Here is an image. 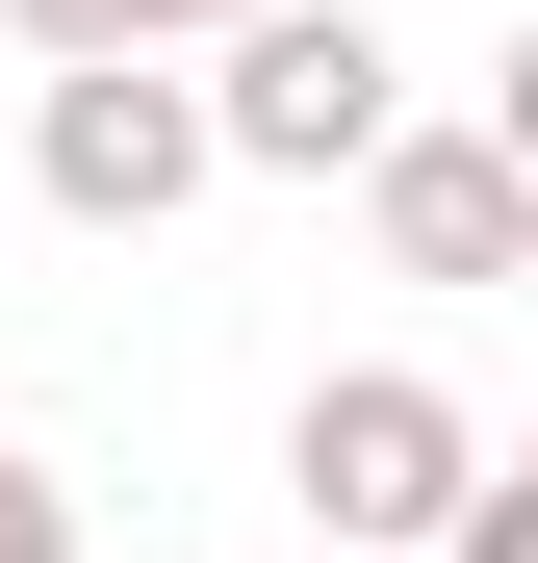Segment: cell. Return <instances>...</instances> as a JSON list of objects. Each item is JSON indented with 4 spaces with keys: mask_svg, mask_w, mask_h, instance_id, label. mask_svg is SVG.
<instances>
[{
    "mask_svg": "<svg viewBox=\"0 0 538 563\" xmlns=\"http://www.w3.org/2000/svg\"><path fill=\"white\" fill-rule=\"evenodd\" d=\"M385 129H410V52L359 0H231L206 26V154L231 179H359Z\"/></svg>",
    "mask_w": 538,
    "mask_h": 563,
    "instance_id": "1",
    "label": "cell"
},
{
    "mask_svg": "<svg viewBox=\"0 0 538 563\" xmlns=\"http://www.w3.org/2000/svg\"><path fill=\"white\" fill-rule=\"evenodd\" d=\"M462 461H487V410L436 385V358H333V385L283 410V487H308V538H333V563H436Z\"/></svg>",
    "mask_w": 538,
    "mask_h": 563,
    "instance_id": "2",
    "label": "cell"
},
{
    "mask_svg": "<svg viewBox=\"0 0 538 563\" xmlns=\"http://www.w3.org/2000/svg\"><path fill=\"white\" fill-rule=\"evenodd\" d=\"M206 77L179 52H26V206H77V231H179L206 206Z\"/></svg>",
    "mask_w": 538,
    "mask_h": 563,
    "instance_id": "3",
    "label": "cell"
},
{
    "mask_svg": "<svg viewBox=\"0 0 538 563\" xmlns=\"http://www.w3.org/2000/svg\"><path fill=\"white\" fill-rule=\"evenodd\" d=\"M359 231H385L410 282H538V154L513 129H385L359 154Z\"/></svg>",
    "mask_w": 538,
    "mask_h": 563,
    "instance_id": "4",
    "label": "cell"
},
{
    "mask_svg": "<svg viewBox=\"0 0 538 563\" xmlns=\"http://www.w3.org/2000/svg\"><path fill=\"white\" fill-rule=\"evenodd\" d=\"M0 26H26V52H206L231 0H0Z\"/></svg>",
    "mask_w": 538,
    "mask_h": 563,
    "instance_id": "5",
    "label": "cell"
},
{
    "mask_svg": "<svg viewBox=\"0 0 538 563\" xmlns=\"http://www.w3.org/2000/svg\"><path fill=\"white\" fill-rule=\"evenodd\" d=\"M0 563H77V487H52L26 435H0Z\"/></svg>",
    "mask_w": 538,
    "mask_h": 563,
    "instance_id": "6",
    "label": "cell"
}]
</instances>
